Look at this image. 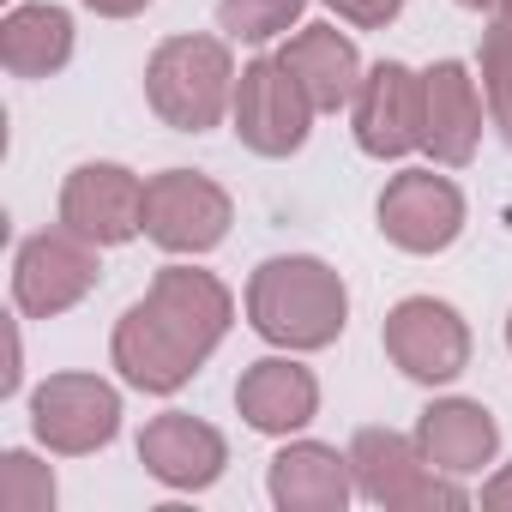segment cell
<instances>
[{
  "label": "cell",
  "mask_w": 512,
  "mask_h": 512,
  "mask_svg": "<svg viewBox=\"0 0 512 512\" xmlns=\"http://www.w3.org/2000/svg\"><path fill=\"white\" fill-rule=\"evenodd\" d=\"M229 332V290L211 272L169 266L151 278L145 302H133L115 326V368L139 392H175Z\"/></svg>",
  "instance_id": "6da1fadb"
},
{
  "label": "cell",
  "mask_w": 512,
  "mask_h": 512,
  "mask_svg": "<svg viewBox=\"0 0 512 512\" xmlns=\"http://www.w3.org/2000/svg\"><path fill=\"white\" fill-rule=\"evenodd\" d=\"M344 278L326 260H266L247 284V320L284 350H326L344 332Z\"/></svg>",
  "instance_id": "7a4b0ae2"
},
{
  "label": "cell",
  "mask_w": 512,
  "mask_h": 512,
  "mask_svg": "<svg viewBox=\"0 0 512 512\" xmlns=\"http://www.w3.org/2000/svg\"><path fill=\"white\" fill-rule=\"evenodd\" d=\"M145 97L175 133H205L235 109V67L217 37H169L145 67Z\"/></svg>",
  "instance_id": "3957f363"
},
{
  "label": "cell",
  "mask_w": 512,
  "mask_h": 512,
  "mask_svg": "<svg viewBox=\"0 0 512 512\" xmlns=\"http://www.w3.org/2000/svg\"><path fill=\"white\" fill-rule=\"evenodd\" d=\"M350 470H356V488L374 506H404V512L464 506V488L440 464H428L422 440H410L398 428H362L350 440Z\"/></svg>",
  "instance_id": "277c9868"
},
{
  "label": "cell",
  "mask_w": 512,
  "mask_h": 512,
  "mask_svg": "<svg viewBox=\"0 0 512 512\" xmlns=\"http://www.w3.org/2000/svg\"><path fill=\"white\" fill-rule=\"evenodd\" d=\"M91 284H97V247L85 235H73L67 223L31 235L19 247V266H13V302H19V314H31V320L67 314L73 302L91 296Z\"/></svg>",
  "instance_id": "5b68a950"
},
{
  "label": "cell",
  "mask_w": 512,
  "mask_h": 512,
  "mask_svg": "<svg viewBox=\"0 0 512 512\" xmlns=\"http://www.w3.org/2000/svg\"><path fill=\"white\" fill-rule=\"evenodd\" d=\"M31 428L49 452H67V458L97 452L121 428V398L97 374H49L31 398Z\"/></svg>",
  "instance_id": "8992f818"
},
{
  "label": "cell",
  "mask_w": 512,
  "mask_h": 512,
  "mask_svg": "<svg viewBox=\"0 0 512 512\" xmlns=\"http://www.w3.org/2000/svg\"><path fill=\"white\" fill-rule=\"evenodd\" d=\"M308 115H314V103L290 79L284 61H253V67H241V79H235V133H241L247 151H260V157L302 151Z\"/></svg>",
  "instance_id": "52a82bcc"
},
{
  "label": "cell",
  "mask_w": 512,
  "mask_h": 512,
  "mask_svg": "<svg viewBox=\"0 0 512 512\" xmlns=\"http://www.w3.org/2000/svg\"><path fill=\"white\" fill-rule=\"evenodd\" d=\"M145 235L169 253H205L229 235V193L193 169H163L145 181Z\"/></svg>",
  "instance_id": "ba28073f"
},
{
  "label": "cell",
  "mask_w": 512,
  "mask_h": 512,
  "mask_svg": "<svg viewBox=\"0 0 512 512\" xmlns=\"http://www.w3.org/2000/svg\"><path fill=\"white\" fill-rule=\"evenodd\" d=\"M61 223L91 247H121L145 229V181L121 163H79L61 187Z\"/></svg>",
  "instance_id": "9c48e42d"
},
{
  "label": "cell",
  "mask_w": 512,
  "mask_h": 512,
  "mask_svg": "<svg viewBox=\"0 0 512 512\" xmlns=\"http://www.w3.org/2000/svg\"><path fill=\"white\" fill-rule=\"evenodd\" d=\"M356 145L368 157H404L428 139V91H422V73L398 67V61H380L362 91H356Z\"/></svg>",
  "instance_id": "30bf717a"
},
{
  "label": "cell",
  "mask_w": 512,
  "mask_h": 512,
  "mask_svg": "<svg viewBox=\"0 0 512 512\" xmlns=\"http://www.w3.org/2000/svg\"><path fill=\"white\" fill-rule=\"evenodd\" d=\"M386 356L410 374V380H428V386H440V380H458L464 374V362H470V332H464V320L446 308V302H434V296H410V302H398L392 314H386Z\"/></svg>",
  "instance_id": "8fae6325"
},
{
  "label": "cell",
  "mask_w": 512,
  "mask_h": 512,
  "mask_svg": "<svg viewBox=\"0 0 512 512\" xmlns=\"http://www.w3.org/2000/svg\"><path fill=\"white\" fill-rule=\"evenodd\" d=\"M380 229L404 253H440L464 229V193L434 169H404L380 193Z\"/></svg>",
  "instance_id": "7c38bea8"
},
{
  "label": "cell",
  "mask_w": 512,
  "mask_h": 512,
  "mask_svg": "<svg viewBox=\"0 0 512 512\" xmlns=\"http://www.w3.org/2000/svg\"><path fill=\"white\" fill-rule=\"evenodd\" d=\"M139 458H145V470H151L157 482H169V488H211V482L223 476L229 446H223V434H217L211 422H199V416H187V410H169V416H151V422H145Z\"/></svg>",
  "instance_id": "4fadbf2b"
},
{
  "label": "cell",
  "mask_w": 512,
  "mask_h": 512,
  "mask_svg": "<svg viewBox=\"0 0 512 512\" xmlns=\"http://www.w3.org/2000/svg\"><path fill=\"white\" fill-rule=\"evenodd\" d=\"M278 61L290 67V79L308 91L314 109H344V103H356V91H362V55H356V43H350L344 31H332V25H308L302 37L284 43Z\"/></svg>",
  "instance_id": "5bb4252c"
},
{
  "label": "cell",
  "mask_w": 512,
  "mask_h": 512,
  "mask_svg": "<svg viewBox=\"0 0 512 512\" xmlns=\"http://www.w3.org/2000/svg\"><path fill=\"white\" fill-rule=\"evenodd\" d=\"M235 404H241V416L260 428V434H290V428H302V422L320 410V380H314L302 362L266 356V362H253V368L241 374Z\"/></svg>",
  "instance_id": "9a60e30c"
},
{
  "label": "cell",
  "mask_w": 512,
  "mask_h": 512,
  "mask_svg": "<svg viewBox=\"0 0 512 512\" xmlns=\"http://www.w3.org/2000/svg\"><path fill=\"white\" fill-rule=\"evenodd\" d=\"M422 91H428V151L440 163H470L476 139H482V103H476V79L458 67V61H440L422 73Z\"/></svg>",
  "instance_id": "2e32d148"
},
{
  "label": "cell",
  "mask_w": 512,
  "mask_h": 512,
  "mask_svg": "<svg viewBox=\"0 0 512 512\" xmlns=\"http://www.w3.org/2000/svg\"><path fill=\"white\" fill-rule=\"evenodd\" d=\"M350 476H356L350 452L338 458L332 446L302 440V446H284L272 458V500L284 512H338L350 500Z\"/></svg>",
  "instance_id": "e0dca14e"
},
{
  "label": "cell",
  "mask_w": 512,
  "mask_h": 512,
  "mask_svg": "<svg viewBox=\"0 0 512 512\" xmlns=\"http://www.w3.org/2000/svg\"><path fill=\"white\" fill-rule=\"evenodd\" d=\"M416 440H422L428 464H440L446 476H470V470H482V464L494 458L500 428H494V416H488L482 404H470V398H446V404L422 410Z\"/></svg>",
  "instance_id": "ac0fdd59"
},
{
  "label": "cell",
  "mask_w": 512,
  "mask_h": 512,
  "mask_svg": "<svg viewBox=\"0 0 512 512\" xmlns=\"http://www.w3.org/2000/svg\"><path fill=\"white\" fill-rule=\"evenodd\" d=\"M73 55V19L61 7H13L7 25H0V61H7L13 79H49L61 73Z\"/></svg>",
  "instance_id": "d6986e66"
},
{
  "label": "cell",
  "mask_w": 512,
  "mask_h": 512,
  "mask_svg": "<svg viewBox=\"0 0 512 512\" xmlns=\"http://www.w3.org/2000/svg\"><path fill=\"white\" fill-rule=\"evenodd\" d=\"M482 97H488L500 139L512 145V19H494L482 31Z\"/></svg>",
  "instance_id": "ffe728a7"
},
{
  "label": "cell",
  "mask_w": 512,
  "mask_h": 512,
  "mask_svg": "<svg viewBox=\"0 0 512 512\" xmlns=\"http://www.w3.org/2000/svg\"><path fill=\"white\" fill-rule=\"evenodd\" d=\"M308 0H217V25L241 43H272L302 19Z\"/></svg>",
  "instance_id": "44dd1931"
},
{
  "label": "cell",
  "mask_w": 512,
  "mask_h": 512,
  "mask_svg": "<svg viewBox=\"0 0 512 512\" xmlns=\"http://www.w3.org/2000/svg\"><path fill=\"white\" fill-rule=\"evenodd\" d=\"M55 506V476L31 452L0 458V512H49Z\"/></svg>",
  "instance_id": "7402d4cb"
},
{
  "label": "cell",
  "mask_w": 512,
  "mask_h": 512,
  "mask_svg": "<svg viewBox=\"0 0 512 512\" xmlns=\"http://www.w3.org/2000/svg\"><path fill=\"white\" fill-rule=\"evenodd\" d=\"M326 7H332L338 19L362 25V31H380V25H392V19L404 13V0H326Z\"/></svg>",
  "instance_id": "603a6c76"
},
{
  "label": "cell",
  "mask_w": 512,
  "mask_h": 512,
  "mask_svg": "<svg viewBox=\"0 0 512 512\" xmlns=\"http://www.w3.org/2000/svg\"><path fill=\"white\" fill-rule=\"evenodd\" d=\"M482 506H494V512H512V464H506V470H500V476L482 488Z\"/></svg>",
  "instance_id": "cb8c5ba5"
},
{
  "label": "cell",
  "mask_w": 512,
  "mask_h": 512,
  "mask_svg": "<svg viewBox=\"0 0 512 512\" xmlns=\"http://www.w3.org/2000/svg\"><path fill=\"white\" fill-rule=\"evenodd\" d=\"M91 13H103V19H133V13H145L151 0H85Z\"/></svg>",
  "instance_id": "d4e9b609"
},
{
  "label": "cell",
  "mask_w": 512,
  "mask_h": 512,
  "mask_svg": "<svg viewBox=\"0 0 512 512\" xmlns=\"http://www.w3.org/2000/svg\"><path fill=\"white\" fill-rule=\"evenodd\" d=\"M458 7H470V13H494L500 0H458Z\"/></svg>",
  "instance_id": "484cf974"
},
{
  "label": "cell",
  "mask_w": 512,
  "mask_h": 512,
  "mask_svg": "<svg viewBox=\"0 0 512 512\" xmlns=\"http://www.w3.org/2000/svg\"><path fill=\"white\" fill-rule=\"evenodd\" d=\"M500 7H506V19H512V0H500Z\"/></svg>",
  "instance_id": "4316f807"
},
{
  "label": "cell",
  "mask_w": 512,
  "mask_h": 512,
  "mask_svg": "<svg viewBox=\"0 0 512 512\" xmlns=\"http://www.w3.org/2000/svg\"><path fill=\"white\" fill-rule=\"evenodd\" d=\"M506 344H512V320H506Z\"/></svg>",
  "instance_id": "83f0119b"
}]
</instances>
